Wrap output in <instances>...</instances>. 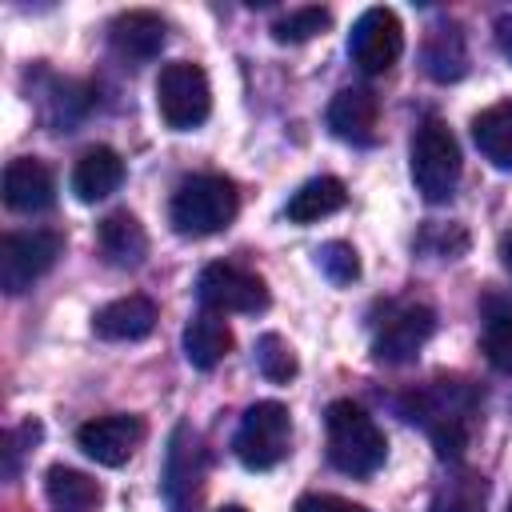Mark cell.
Masks as SVG:
<instances>
[{
    "instance_id": "1",
    "label": "cell",
    "mask_w": 512,
    "mask_h": 512,
    "mask_svg": "<svg viewBox=\"0 0 512 512\" xmlns=\"http://www.w3.org/2000/svg\"><path fill=\"white\" fill-rule=\"evenodd\" d=\"M476 412H480V392L468 380H448V376H440L428 388H420L412 396V404L404 408V416L416 420L428 432V440H432V448H436V456L444 464H460L464 460Z\"/></svg>"
},
{
    "instance_id": "2",
    "label": "cell",
    "mask_w": 512,
    "mask_h": 512,
    "mask_svg": "<svg viewBox=\"0 0 512 512\" xmlns=\"http://www.w3.org/2000/svg\"><path fill=\"white\" fill-rule=\"evenodd\" d=\"M324 432H328V460L344 476H372L384 468L388 440L360 404L332 400L324 412Z\"/></svg>"
},
{
    "instance_id": "3",
    "label": "cell",
    "mask_w": 512,
    "mask_h": 512,
    "mask_svg": "<svg viewBox=\"0 0 512 512\" xmlns=\"http://www.w3.org/2000/svg\"><path fill=\"white\" fill-rule=\"evenodd\" d=\"M236 212H240V192L228 176L216 172L180 180L168 204V220L180 236H216L236 220Z\"/></svg>"
},
{
    "instance_id": "4",
    "label": "cell",
    "mask_w": 512,
    "mask_h": 512,
    "mask_svg": "<svg viewBox=\"0 0 512 512\" xmlns=\"http://www.w3.org/2000/svg\"><path fill=\"white\" fill-rule=\"evenodd\" d=\"M460 144L440 116H428L412 132V184L428 204H444L460 184Z\"/></svg>"
},
{
    "instance_id": "5",
    "label": "cell",
    "mask_w": 512,
    "mask_h": 512,
    "mask_svg": "<svg viewBox=\"0 0 512 512\" xmlns=\"http://www.w3.org/2000/svg\"><path fill=\"white\" fill-rule=\"evenodd\" d=\"M236 460L248 472H268L292 452V416L280 400H260L240 416L236 440H232Z\"/></svg>"
},
{
    "instance_id": "6",
    "label": "cell",
    "mask_w": 512,
    "mask_h": 512,
    "mask_svg": "<svg viewBox=\"0 0 512 512\" xmlns=\"http://www.w3.org/2000/svg\"><path fill=\"white\" fill-rule=\"evenodd\" d=\"M156 108L164 116L168 128L176 132H192L208 120L212 112V88L200 64L192 60H172L160 68L156 76Z\"/></svg>"
},
{
    "instance_id": "7",
    "label": "cell",
    "mask_w": 512,
    "mask_h": 512,
    "mask_svg": "<svg viewBox=\"0 0 512 512\" xmlns=\"http://www.w3.org/2000/svg\"><path fill=\"white\" fill-rule=\"evenodd\" d=\"M64 236L52 228H32V232H8L0 240V288L8 296L28 292L60 256Z\"/></svg>"
},
{
    "instance_id": "8",
    "label": "cell",
    "mask_w": 512,
    "mask_h": 512,
    "mask_svg": "<svg viewBox=\"0 0 512 512\" xmlns=\"http://www.w3.org/2000/svg\"><path fill=\"white\" fill-rule=\"evenodd\" d=\"M196 300L204 304V312H216V316H224V312L252 316V312H264L268 308V288H264V280L256 272H244L236 264L216 260V264H204L200 268V276H196Z\"/></svg>"
},
{
    "instance_id": "9",
    "label": "cell",
    "mask_w": 512,
    "mask_h": 512,
    "mask_svg": "<svg viewBox=\"0 0 512 512\" xmlns=\"http://www.w3.org/2000/svg\"><path fill=\"white\" fill-rule=\"evenodd\" d=\"M404 52V28L392 8H364L348 32V56L364 76L388 72Z\"/></svg>"
},
{
    "instance_id": "10",
    "label": "cell",
    "mask_w": 512,
    "mask_h": 512,
    "mask_svg": "<svg viewBox=\"0 0 512 512\" xmlns=\"http://www.w3.org/2000/svg\"><path fill=\"white\" fill-rule=\"evenodd\" d=\"M204 484V448L192 424H176L168 440V460H164V500L168 512H192L200 500Z\"/></svg>"
},
{
    "instance_id": "11",
    "label": "cell",
    "mask_w": 512,
    "mask_h": 512,
    "mask_svg": "<svg viewBox=\"0 0 512 512\" xmlns=\"http://www.w3.org/2000/svg\"><path fill=\"white\" fill-rule=\"evenodd\" d=\"M144 420L132 412H112V416H96L88 424L76 428V444L88 460L104 464V468H120L132 460V452L144 440Z\"/></svg>"
},
{
    "instance_id": "12",
    "label": "cell",
    "mask_w": 512,
    "mask_h": 512,
    "mask_svg": "<svg viewBox=\"0 0 512 512\" xmlns=\"http://www.w3.org/2000/svg\"><path fill=\"white\" fill-rule=\"evenodd\" d=\"M432 332H436V312L428 304H404L380 324L372 340V356L380 364H408L432 340Z\"/></svg>"
},
{
    "instance_id": "13",
    "label": "cell",
    "mask_w": 512,
    "mask_h": 512,
    "mask_svg": "<svg viewBox=\"0 0 512 512\" xmlns=\"http://www.w3.org/2000/svg\"><path fill=\"white\" fill-rule=\"evenodd\" d=\"M164 40H168V24H164L156 12H148V8L120 12V16L108 24V44H112V52H116L124 64H132V68L156 60L160 48H164Z\"/></svg>"
},
{
    "instance_id": "14",
    "label": "cell",
    "mask_w": 512,
    "mask_h": 512,
    "mask_svg": "<svg viewBox=\"0 0 512 512\" xmlns=\"http://www.w3.org/2000/svg\"><path fill=\"white\" fill-rule=\"evenodd\" d=\"M328 128L344 144H376L380 136V100L368 88H340L328 104Z\"/></svg>"
},
{
    "instance_id": "15",
    "label": "cell",
    "mask_w": 512,
    "mask_h": 512,
    "mask_svg": "<svg viewBox=\"0 0 512 512\" xmlns=\"http://www.w3.org/2000/svg\"><path fill=\"white\" fill-rule=\"evenodd\" d=\"M56 200V180H52V168L32 160V156H20V160H8L4 168V204L12 212H44L52 208Z\"/></svg>"
},
{
    "instance_id": "16",
    "label": "cell",
    "mask_w": 512,
    "mask_h": 512,
    "mask_svg": "<svg viewBox=\"0 0 512 512\" xmlns=\"http://www.w3.org/2000/svg\"><path fill=\"white\" fill-rule=\"evenodd\" d=\"M156 328V304L148 296H120L92 316V332L100 340H144Z\"/></svg>"
},
{
    "instance_id": "17",
    "label": "cell",
    "mask_w": 512,
    "mask_h": 512,
    "mask_svg": "<svg viewBox=\"0 0 512 512\" xmlns=\"http://www.w3.org/2000/svg\"><path fill=\"white\" fill-rule=\"evenodd\" d=\"M120 184H124V160H120V152L108 148V144L88 148V152L76 160V168H72V192H76V200H84V204H96V200L112 196Z\"/></svg>"
},
{
    "instance_id": "18",
    "label": "cell",
    "mask_w": 512,
    "mask_h": 512,
    "mask_svg": "<svg viewBox=\"0 0 512 512\" xmlns=\"http://www.w3.org/2000/svg\"><path fill=\"white\" fill-rule=\"evenodd\" d=\"M96 244H100L104 260L116 264V268H136V264H144V256H148V232H144V224H140L128 208L108 212V216L100 220Z\"/></svg>"
},
{
    "instance_id": "19",
    "label": "cell",
    "mask_w": 512,
    "mask_h": 512,
    "mask_svg": "<svg viewBox=\"0 0 512 512\" xmlns=\"http://www.w3.org/2000/svg\"><path fill=\"white\" fill-rule=\"evenodd\" d=\"M420 60L432 80H440V84L460 80L468 72V40H464L460 24H436L420 48Z\"/></svg>"
},
{
    "instance_id": "20",
    "label": "cell",
    "mask_w": 512,
    "mask_h": 512,
    "mask_svg": "<svg viewBox=\"0 0 512 512\" xmlns=\"http://www.w3.org/2000/svg\"><path fill=\"white\" fill-rule=\"evenodd\" d=\"M232 352V328L216 312H196L184 328V356L192 368L212 372Z\"/></svg>"
},
{
    "instance_id": "21",
    "label": "cell",
    "mask_w": 512,
    "mask_h": 512,
    "mask_svg": "<svg viewBox=\"0 0 512 512\" xmlns=\"http://www.w3.org/2000/svg\"><path fill=\"white\" fill-rule=\"evenodd\" d=\"M344 204H348L344 180H336V176H316V180L300 184V188L288 196V208H284V212H288L292 224H316V220L340 212Z\"/></svg>"
},
{
    "instance_id": "22",
    "label": "cell",
    "mask_w": 512,
    "mask_h": 512,
    "mask_svg": "<svg viewBox=\"0 0 512 512\" xmlns=\"http://www.w3.org/2000/svg\"><path fill=\"white\" fill-rule=\"evenodd\" d=\"M44 492H48L52 512H96V504L104 500V492L92 476L64 468V464H52L44 472Z\"/></svg>"
},
{
    "instance_id": "23",
    "label": "cell",
    "mask_w": 512,
    "mask_h": 512,
    "mask_svg": "<svg viewBox=\"0 0 512 512\" xmlns=\"http://www.w3.org/2000/svg\"><path fill=\"white\" fill-rule=\"evenodd\" d=\"M484 504H488V480H484L480 472L456 464V468L436 484L428 512H484Z\"/></svg>"
},
{
    "instance_id": "24",
    "label": "cell",
    "mask_w": 512,
    "mask_h": 512,
    "mask_svg": "<svg viewBox=\"0 0 512 512\" xmlns=\"http://www.w3.org/2000/svg\"><path fill=\"white\" fill-rule=\"evenodd\" d=\"M472 140L484 152V160H492L496 168H512V100L488 104L472 120Z\"/></svg>"
},
{
    "instance_id": "25",
    "label": "cell",
    "mask_w": 512,
    "mask_h": 512,
    "mask_svg": "<svg viewBox=\"0 0 512 512\" xmlns=\"http://www.w3.org/2000/svg\"><path fill=\"white\" fill-rule=\"evenodd\" d=\"M328 24H332V12L308 4V8H292V12H284V16L272 24V36H276L280 44H304V40L320 36Z\"/></svg>"
},
{
    "instance_id": "26",
    "label": "cell",
    "mask_w": 512,
    "mask_h": 512,
    "mask_svg": "<svg viewBox=\"0 0 512 512\" xmlns=\"http://www.w3.org/2000/svg\"><path fill=\"white\" fill-rule=\"evenodd\" d=\"M256 368H260V376L272 380V384H288V380L296 376V356H292V348L284 344V336L264 332V336L256 340Z\"/></svg>"
},
{
    "instance_id": "27",
    "label": "cell",
    "mask_w": 512,
    "mask_h": 512,
    "mask_svg": "<svg viewBox=\"0 0 512 512\" xmlns=\"http://www.w3.org/2000/svg\"><path fill=\"white\" fill-rule=\"evenodd\" d=\"M484 356L496 372L512 376V308H500L484 320Z\"/></svg>"
},
{
    "instance_id": "28",
    "label": "cell",
    "mask_w": 512,
    "mask_h": 512,
    "mask_svg": "<svg viewBox=\"0 0 512 512\" xmlns=\"http://www.w3.org/2000/svg\"><path fill=\"white\" fill-rule=\"evenodd\" d=\"M316 268L332 280V284H352L360 276V256L348 240H328L316 248Z\"/></svg>"
},
{
    "instance_id": "29",
    "label": "cell",
    "mask_w": 512,
    "mask_h": 512,
    "mask_svg": "<svg viewBox=\"0 0 512 512\" xmlns=\"http://www.w3.org/2000/svg\"><path fill=\"white\" fill-rule=\"evenodd\" d=\"M420 248L432 252V256H444V260H456L468 248V232L460 224H448V228L444 224H428L420 232Z\"/></svg>"
},
{
    "instance_id": "30",
    "label": "cell",
    "mask_w": 512,
    "mask_h": 512,
    "mask_svg": "<svg viewBox=\"0 0 512 512\" xmlns=\"http://www.w3.org/2000/svg\"><path fill=\"white\" fill-rule=\"evenodd\" d=\"M36 440H40V424H36V420H24L20 428H8V432H4V476H8V480H16L20 456H24Z\"/></svg>"
},
{
    "instance_id": "31",
    "label": "cell",
    "mask_w": 512,
    "mask_h": 512,
    "mask_svg": "<svg viewBox=\"0 0 512 512\" xmlns=\"http://www.w3.org/2000/svg\"><path fill=\"white\" fill-rule=\"evenodd\" d=\"M292 512H368V508L364 504H352L344 496H332V492H304Z\"/></svg>"
},
{
    "instance_id": "32",
    "label": "cell",
    "mask_w": 512,
    "mask_h": 512,
    "mask_svg": "<svg viewBox=\"0 0 512 512\" xmlns=\"http://www.w3.org/2000/svg\"><path fill=\"white\" fill-rule=\"evenodd\" d=\"M492 32H496V48L512 60V12H500L496 24H492Z\"/></svg>"
},
{
    "instance_id": "33",
    "label": "cell",
    "mask_w": 512,
    "mask_h": 512,
    "mask_svg": "<svg viewBox=\"0 0 512 512\" xmlns=\"http://www.w3.org/2000/svg\"><path fill=\"white\" fill-rule=\"evenodd\" d=\"M500 260H504V268L512 272V228H508L504 240H500Z\"/></svg>"
},
{
    "instance_id": "34",
    "label": "cell",
    "mask_w": 512,
    "mask_h": 512,
    "mask_svg": "<svg viewBox=\"0 0 512 512\" xmlns=\"http://www.w3.org/2000/svg\"><path fill=\"white\" fill-rule=\"evenodd\" d=\"M216 512H248L244 504H224V508H216Z\"/></svg>"
},
{
    "instance_id": "35",
    "label": "cell",
    "mask_w": 512,
    "mask_h": 512,
    "mask_svg": "<svg viewBox=\"0 0 512 512\" xmlns=\"http://www.w3.org/2000/svg\"><path fill=\"white\" fill-rule=\"evenodd\" d=\"M508 512H512V500H508Z\"/></svg>"
}]
</instances>
